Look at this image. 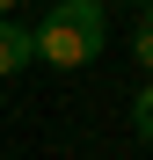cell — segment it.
<instances>
[{
	"label": "cell",
	"mask_w": 153,
	"mask_h": 160,
	"mask_svg": "<svg viewBox=\"0 0 153 160\" xmlns=\"http://www.w3.org/2000/svg\"><path fill=\"white\" fill-rule=\"evenodd\" d=\"M131 131H139V138L153 146V80H146V88L131 95Z\"/></svg>",
	"instance_id": "3"
},
{
	"label": "cell",
	"mask_w": 153,
	"mask_h": 160,
	"mask_svg": "<svg viewBox=\"0 0 153 160\" xmlns=\"http://www.w3.org/2000/svg\"><path fill=\"white\" fill-rule=\"evenodd\" d=\"M139 8H146V22H153V0H139Z\"/></svg>",
	"instance_id": "6"
},
{
	"label": "cell",
	"mask_w": 153,
	"mask_h": 160,
	"mask_svg": "<svg viewBox=\"0 0 153 160\" xmlns=\"http://www.w3.org/2000/svg\"><path fill=\"white\" fill-rule=\"evenodd\" d=\"M0 15H22V0H0Z\"/></svg>",
	"instance_id": "5"
},
{
	"label": "cell",
	"mask_w": 153,
	"mask_h": 160,
	"mask_svg": "<svg viewBox=\"0 0 153 160\" xmlns=\"http://www.w3.org/2000/svg\"><path fill=\"white\" fill-rule=\"evenodd\" d=\"M102 44H110V8H102V0H51V15L29 22V51H37L51 73L95 66Z\"/></svg>",
	"instance_id": "1"
},
{
	"label": "cell",
	"mask_w": 153,
	"mask_h": 160,
	"mask_svg": "<svg viewBox=\"0 0 153 160\" xmlns=\"http://www.w3.org/2000/svg\"><path fill=\"white\" fill-rule=\"evenodd\" d=\"M131 58L153 73V22H139V29H131Z\"/></svg>",
	"instance_id": "4"
},
{
	"label": "cell",
	"mask_w": 153,
	"mask_h": 160,
	"mask_svg": "<svg viewBox=\"0 0 153 160\" xmlns=\"http://www.w3.org/2000/svg\"><path fill=\"white\" fill-rule=\"evenodd\" d=\"M29 58H37V51H29V22H22V15H0V80H15Z\"/></svg>",
	"instance_id": "2"
}]
</instances>
